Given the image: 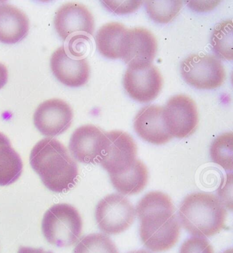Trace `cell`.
<instances>
[{"instance_id": "21", "label": "cell", "mask_w": 233, "mask_h": 253, "mask_svg": "<svg viewBox=\"0 0 233 253\" xmlns=\"http://www.w3.org/2000/svg\"><path fill=\"white\" fill-rule=\"evenodd\" d=\"M210 156L215 164L226 170L233 169V133L227 132L217 137L210 148Z\"/></svg>"}, {"instance_id": "20", "label": "cell", "mask_w": 233, "mask_h": 253, "mask_svg": "<svg viewBox=\"0 0 233 253\" xmlns=\"http://www.w3.org/2000/svg\"><path fill=\"white\" fill-rule=\"evenodd\" d=\"M211 46L218 58L233 59V24L232 19L222 21L215 28L211 39Z\"/></svg>"}, {"instance_id": "3", "label": "cell", "mask_w": 233, "mask_h": 253, "mask_svg": "<svg viewBox=\"0 0 233 253\" xmlns=\"http://www.w3.org/2000/svg\"><path fill=\"white\" fill-rule=\"evenodd\" d=\"M179 215L181 225L192 236L209 238L225 229L227 211L215 194L195 192L185 198Z\"/></svg>"}, {"instance_id": "8", "label": "cell", "mask_w": 233, "mask_h": 253, "mask_svg": "<svg viewBox=\"0 0 233 253\" xmlns=\"http://www.w3.org/2000/svg\"><path fill=\"white\" fill-rule=\"evenodd\" d=\"M136 210L132 203L118 194L106 196L98 203L95 217L102 232L117 235L129 229L136 218Z\"/></svg>"}, {"instance_id": "31", "label": "cell", "mask_w": 233, "mask_h": 253, "mask_svg": "<svg viewBox=\"0 0 233 253\" xmlns=\"http://www.w3.org/2000/svg\"><path fill=\"white\" fill-rule=\"evenodd\" d=\"M222 253H233V249H228V250L224 251Z\"/></svg>"}, {"instance_id": "4", "label": "cell", "mask_w": 233, "mask_h": 253, "mask_svg": "<svg viewBox=\"0 0 233 253\" xmlns=\"http://www.w3.org/2000/svg\"><path fill=\"white\" fill-rule=\"evenodd\" d=\"M82 227L79 211L67 203L54 205L46 211L42 219L44 238L49 244L58 247H69L77 243Z\"/></svg>"}, {"instance_id": "12", "label": "cell", "mask_w": 233, "mask_h": 253, "mask_svg": "<svg viewBox=\"0 0 233 253\" xmlns=\"http://www.w3.org/2000/svg\"><path fill=\"white\" fill-rule=\"evenodd\" d=\"M50 65L53 76L67 86H81L90 78V67L86 58L76 56L65 46L53 53Z\"/></svg>"}, {"instance_id": "7", "label": "cell", "mask_w": 233, "mask_h": 253, "mask_svg": "<svg viewBox=\"0 0 233 253\" xmlns=\"http://www.w3.org/2000/svg\"><path fill=\"white\" fill-rule=\"evenodd\" d=\"M55 29L60 38L69 44L79 39L90 40L95 31V20L91 12L81 3H67L60 6L55 15Z\"/></svg>"}, {"instance_id": "27", "label": "cell", "mask_w": 233, "mask_h": 253, "mask_svg": "<svg viewBox=\"0 0 233 253\" xmlns=\"http://www.w3.org/2000/svg\"><path fill=\"white\" fill-rule=\"evenodd\" d=\"M220 1H190L188 4L190 8L197 12H205L213 10Z\"/></svg>"}, {"instance_id": "11", "label": "cell", "mask_w": 233, "mask_h": 253, "mask_svg": "<svg viewBox=\"0 0 233 253\" xmlns=\"http://www.w3.org/2000/svg\"><path fill=\"white\" fill-rule=\"evenodd\" d=\"M74 113L65 101L49 99L39 105L34 114V124L45 136H56L65 133L72 124Z\"/></svg>"}, {"instance_id": "28", "label": "cell", "mask_w": 233, "mask_h": 253, "mask_svg": "<svg viewBox=\"0 0 233 253\" xmlns=\"http://www.w3.org/2000/svg\"><path fill=\"white\" fill-rule=\"evenodd\" d=\"M8 70L6 66L0 63V89L3 88L8 81Z\"/></svg>"}, {"instance_id": "30", "label": "cell", "mask_w": 233, "mask_h": 253, "mask_svg": "<svg viewBox=\"0 0 233 253\" xmlns=\"http://www.w3.org/2000/svg\"><path fill=\"white\" fill-rule=\"evenodd\" d=\"M128 253H151L149 252V251H145V250H139V251H131V252Z\"/></svg>"}, {"instance_id": "9", "label": "cell", "mask_w": 233, "mask_h": 253, "mask_svg": "<svg viewBox=\"0 0 233 253\" xmlns=\"http://www.w3.org/2000/svg\"><path fill=\"white\" fill-rule=\"evenodd\" d=\"M163 119L169 133L177 138L193 134L198 127V112L195 101L186 95L177 94L163 107Z\"/></svg>"}, {"instance_id": "19", "label": "cell", "mask_w": 233, "mask_h": 253, "mask_svg": "<svg viewBox=\"0 0 233 253\" xmlns=\"http://www.w3.org/2000/svg\"><path fill=\"white\" fill-rule=\"evenodd\" d=\"M110 176L116 190L124 195L140 193L147 186L149 178L147 167L139 160L124 173Z\"/></svg>"}, {"instance_id": "17", "label": "cell", "mask_w": 233, "mask_h": 253, "mask_svg": "<svg viewBox=\"0 0 233 253\" xmlns=\"http://www.w3.org/2000/svg\"><path fill=\"white\" fill-rule=\"evenodd\" d=\"M128 28L118 22L108 23L98 30L95 37L98 51L110 59L122 58V47Z\"/></svg>"}, {"instance_id": "23", "label": "cell", "mask_w": 233, "mask_h": 253, "mask_svg": "<svg viewBox=\"0 0 233 253\" xmlns=\"http://www.w3.org/2000/svg\"><path fill=\"white\" fill-rule=\"evenodd\" d=\"M74 253H119L118 249L108 236L102 233H92L83 237Z\"/></svg>"}, {"instance_id": "18", "label": "cell", "mask_w": 233, "mask_h": 253, "mask_svg": "<svg viewBox=\"0 0 233 253\" xmlns=\"http://www.w3.org/2000/svg\"><path fill=\"white\" fill-rule=\"evenodd\" d=\"M23 172L20 156L12 148L6 135L0 132V186L16 182Z\"/></svg>"}, {"instance_id": "1", "label": "cell", "mask_w": 233, "mask_h": 253, "mask_svg": "<svg viewBox=\"0 0 233 253\" xmlns=\"http://www.w3.org/2000/svg\"><path fill=\"white\" fill-rule=\"evenodd\" d=\"M169 196L161 192L146 194L137 204L142 243L155 253L170 250L177 244L181 226Z\"/></svg>"}, {"instance_id": "15", "label": "cell", "mask_w": 233, "mask_h": 253, "mask_svg": "<svg viewBox=\"0 0 233 253\" xmlns=\"http://www.w3.org/2000/svg\"><path fill=\"white\" fill-rule=\"evenodd\" d=\"M134 129L140 138L149 143L161 145L172 140L163 119V108L149 105L142 108L134 120Z\"/></svg>"}, {"instance_id": "10", "label": "cell", "mask_w": 233, "mask_h": 253, "mask_svg": "<svg viewBox=\"0 0 233 253\" xmlns=\"http://www.w3.org/2000/svg\"><path fill=\"white\" fill-rule=\"evenodd\" d=\"M157 51L154 34L144 28L128 29L122 47V59L128 67L142 68L152 65Z\"/></svg>"}, {"instance_id": "2", "label": "cell", "mask_w": 233, "mask_h": 253, "mask_svg": "<svg viewBox=\"0 0 233 253\" xmlns=\"http://www.w3.org/2000/svg\"><path fill=\"white\" fill-rule=\"evenodd\" d=\"M30 165L44 186L61 193L70 190L77 183L78 167L67 148L56 139H42L30 153Z\"/></svg>"}, {"instance_id": "24", "label": "cell", "mask_w": 233, "mask_h": 253, "mask_svg": "<svg viewBox=\"0 0 233 253\" xmlns=\"http://www.w3.org/2000/svg\"><path fill=\"white\" fill-rule=\"evenodd\" d=\"M179 253H214V251L207 239L194 236L183 242Z\"/></svg>"}, {"instance_id": "25", "label": "cell", "mask_w": 233, "mask_h": 253, "mask_svg": "<svg viewBox=\"0 0 233 253\" xmlns=\"http://www.w3.org/2000/svg\"><path fill=\"white\" fill-rule=\"evenodd\" d=\"M108 10L117 15L132 13L143 3V1H101Z\"/></svg>"}, {"instance_id": "13", "label": "cell", "mask_w": 233, "mask_h": 253, "mask_svg": "<svg viewBox=\"0 0 233 253\" xmlns=\"http://www.w3.org/2000/svg\"><path fill=\"white\" fill-rule=\"evenodd\" d=\"M123 84L130 97L139 102L147 103L154 100L161 92L163 78L157 68L153 65L142 68L128 67Z\"/></svg>"}, {"instance_id": "14", "label": "cell", "mask_w": 233, "mask_h": 253, "mask_svg": "<svg viewBox=\"0 0 233 253\" xmlns=\"http://www.w3.org/2000/svg\"><path fill=\"white\" fill-rule=\"evenodd\" d=\"M105 133L97 126H79L71 135L69 151L75 159L81 163H99Z\"/></svg>"}, {"instance_id": "5", "label": "cell", "mask_w": 233, "mask_h": 253, "mask_svg": "<svg viewBox=\"0 0 233 253\" xmlns=\"http://www.w3.org/2000/svg\"><path fill=\"white\" fill-rule=\"evenodd\" d=\"M183 79L198 89H216L225 83L226 71L221 60L210 54H192L181 65Z\"/></svg>"}, {"instance_id": "29", "label": "cell", "mask_w": 233, "mask_h": 253, "mask_svg": "<svg viewBox=\"0 0 233 253\" xmlns=\"http://www.w3.org/2000/svg\"><path fill=\"white\" fill-rule=\"evenodd\" d=\"M17 253H53L50 251H46L42 249L21 247L19 248Z\"/></svg>"}, {"instance_id": "22", "label": "cell", "mask_w": 233, "mask_h": 253, "mask_svg": "<svg viewBox=\"0 0 233 253\" xmlns=\"http://www.w3.org/2000/svg\"><path fill=\"white\" fill-rule=\"evenodd\" d=\"M183 1H146L148 15L158 24H168L179 13Z\"/></svg>"}, {"instance_id": "26", "label": "cell", "mask_w": 233, "mask_h": 253, "mask_svg": "<svg viewBox=\"0 0 233 253\" xmlns=\"http://www.w3.org/2000/svg\"><path fill=\"white\" fill-rule=\"evenodd\" d=\"M233 174L231 172L228 174L226 179L219 188V199L221 201L224 206L232 211L233 210Z\"/></svg>"}, {"instance_id": "6", "label": "cell", "mask_w": 233, "mask_h": 253, "mask_svg": "<svg viewBox=\"0 0 233 253\" xmlns=\"http://www.w3.org/2000/svg\"><path fill=\"white\" fill-rule=\"evenodd\" d=\"M136 144L131 135L118 130L105 133L99 163L110 175L127 172L136 161Z\"/></svg>"}, {"instance_id": "16", "label": "cell", "mask_w": 233, "mask_h": 253, "mask_svg": "<svg viewBox=\"0 0 233 253\" xmlns=\"http://www.w3.org/2000/svg\"><path fill=\"white\" fill-rule=\"evenodd\" d=\"M29 28V19L22 10L7 3L0 4V42L17 43L26 38Z\"/></svg>"}]
</instances>
